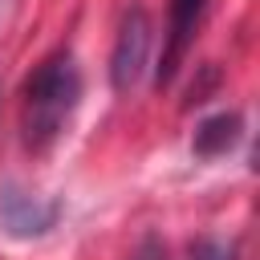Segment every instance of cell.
Here are the masks:
<instances>
[{
    "instance_id": "cell-1",
    "label": "cell",
    "mask_w": 260,
    "mask_h": 260,
    "mask_svg": "<svg viewBox=\"0 0 260 260\" xmlns=\"http://www.w3.org/2000/svg\"><path fill=\"white\" fill-rule=\"evenodd\" d=\"M81 98V73L69 49H57L53 57H45L37 65V73L24 81V114H20V130L24 142L32 150H45L69 122L73 106Z\"/></svg>"
},
{
    "instance_id": "cell-2",
    "label": "cell",
    "mask_w": 260,
    "mask_h": 260,
    "mask_svg": "<svg viewBox=\"0 0 260 260\" xmlns=\"http://www.w3.org/2000/svg\"><path fill=\"white\" fill-rule=\"evenodd\" d=\"M150 41H154V24L146 16V8H126L122 24H118V41H114V53H110V81L118 93H126L142 69H146V57H150Z\"/></svg>"
},
{
    "instance_id": "cell-3",
    "label": "cell",
    "mask_w": 260,
    "mask_h": 260,
    "mask_svg": "<svg viewBox=\"0 0 260 260\" xmlns=\"http://www.w3.org/2000/svg\"><path fill=\"white\" fill-rule=\"evenodd\" d=\"M53 219H57V203H41L37 195H24L16 187L0 195V223L8 236H20V240L41 236L53 228Z\"/></svg>"
},
{
    "instance_id": "cell-4",
    "label": "cell",
    "mask_w": 260,
    "mask_h": 260,
    "mask_svg": "<svg viewBox=\"0 0 260 260\" xmlns=\"http://www.w3.org/2000/svg\"><path fill=\"white\" fill-rule=\"evenodd\" d=\"M203 4H207V0H171V28H167L158 77H154L158 85H167V81L175 77L179 61H183V53H187V45H191V37H195V24H199V16H203Z\"/></svg>"
},
{
    "instance_id": "cell-5",
    "label": "cell",
    "mask_w": 260,
    "mask_h": 260,
    "mask_svg": "<svg viewBox=\"0 0 260 260\" xmlns=\"http://www.w3.org/2000/svg\"><path fill=\"white\" fill-rule=\"evenodd\" d=\"M236 138H240V114H215V118H207V122L195 130L191 150L203 154V158H211V154H223Z\"/></svg>"
},
{
    "instance_id": "cell-6",
    "label": "cell",
    "mask_w": 260,
    "mask_h": 260,
    "mask_svg": "<svg viewBox=\"0 0 260 260\" xmlns=\"http://www.w3.org/2000/svg\"><path fill=\"white\" fill-rule=\"evenodd\" d=\"M191 260H236V252H232V244L199 240V244H195V252H191Z\"/></svg>"
},
{
    "instance_id": "cell-7",
    "label": "cell",
    "mask_w": 260,
    "mask_h": 260,
    "mask_svg": "<svg viewBox=\"0 0 260 260\" xmlns=\"http://www.w3.org/2000/svg\"><path fill=\"white\" fill-rule=\"evenodd\" d=\"M134 260H167V252H162V244H158L154 236H146V240L138 244V252H134Z\"/></svg>"
}]
</instances>
